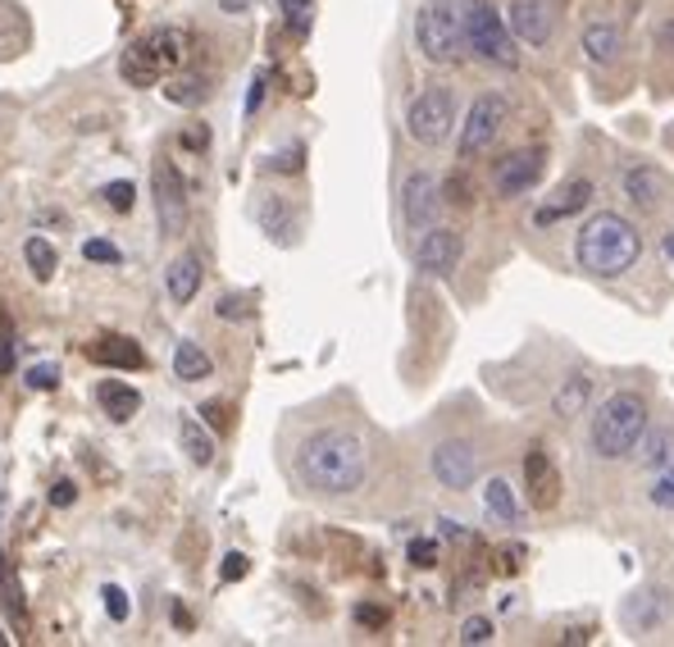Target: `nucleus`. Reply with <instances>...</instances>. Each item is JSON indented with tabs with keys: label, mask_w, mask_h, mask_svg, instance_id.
I'll list each match as a JSON object with an SVG mask.
<instances>
[{
	"label": "nucleus",
	"mask_w": 674,
	"mask_h": 647,
	"mask_svg": "<svg viewBox=\"0 0 674 647\" xmlns=\"http://www.w3.org/2000/svg\"><path fill=\"white\" fill-rule=\"evenodd\" d=\"M656 42H661V46H665V51H674V19H670V23H661V27H656Z\"/></svg>",
	"instance_id": "3c124183"
},
{
	"label": "nucleus",
	"mask_w": 674,
	"mask_h": 647,
	"mask_svg": "<svg viewBox=\"0 0 674 647\" xmlns=\"http://www.w3.org/2000/svg\"><path fill=\"white\" fill-rule=\"evenodd\" d=\"M661 252H665V260H670V265H674V228H670V233H665V237H661Z\"/></svg>",
	"instance_id": "603ef678"
},
{
	"label": "nucleus",
	"mask_w": 674,
	"mask_h": 647,
	"mask_svg": "<svg viewBox=\"0 0 674 647\" xmlns=\"http://www.w3.org/2000/svg\"><path fill=\"white\" fill-rule=\"evenodd\" d=\"M588 397H593L588 375H565V379H561V388L551 392V415H557V420H574V415H584V411H588Z\"/></svg>",
	"instance_id": "6ab92c4d"
},
{
	"label": "nucleus",
	"mask_w": 674,
	"mask_h": 647,
	"mask_svg": "<svg viewBox=\"0 0 674 647\" xmlns=\"http://www.w3.org/2000/svg\"><path fill=\"white\" fill-rule=\"evenodd\" d=\"M442 201H447V205H474V182H470L465 174H451V178L442 182Z\"/></svg>",
	"instance_id": "2f4dec72"
},
{
	"label": "nucleus",
	"mask_w": 674,
	"mask_h": 647,
	"mask_svg": "<svg viewBox=\"0 0 674 647\" xmlns=\"http://www.w3.org/2000/svg\"><path fill=\"white\" fill-rule=\"evenodd\" d=\"M438 525H442L447 538H465V529H461V525H451V520H438Z\"/></svg>",
	"instance_id": "864d4df0"
},
{
	"label": "nucleus",
	"mask_w": 674,
	"mask_h": 647,
	"mask_svg": "<svg viewBox=\"0 0 674 647\" xmlns=\"http://www.w3.org/2000/svg\"><path fill=\"white\" fill-rule=\"evenodd\" d=\"M269 169H273V174H301V169H305V146L296 142V146L279 150V156H269Z\"/></svg>",
	"instance_id": "f704fd0d"
},
{
	"label": "nucleus",
	"mask_w": 674,
	"mask_h": 647,
	"mask_svg": "<svg viewBox=\"0 0 674 647\" xmlns=\"http://www.w3.org/2000/svg\"><path fill=\"white\" fill-rule=\"evenodd\" d=\"M260 101H265V78H256V82H251V97H247V114H256V110H260Z\"/></svg>",
	"instance_id": "8fccbe9b"
},
{
	"label": "nucleus",
	"mask_w": 674,
	"mask_h": 647,
	"mask_svg": "<svg viewBox=\"0 0 674 647\" xmlns=\"http://www.w3.org/2000/svg\"><path fill=\"white\" fill-rule=\"evenodd\" d=\"M247 570H251V561L241 557V551H228V557H224V570H220V579H224V583H237V579H247Z\"/></svg>",
	"instance_id": "37998d69"
},
{
	"label": "nucleus",
	"mask_w": 674,
	"mask_h": 647,
	"mask_svg": "<svg viewBox=\"0 0 674 647\" xmlns=\"http://www.w3.org/2000/svg\"><path fill=\"white\" fill-rule=\"evenodd\" d=\"M101 197H105V205H114L119 214H124V210H133V201H137V188H133L128 178H119V182H110V188H105Z\"/></svg>",
	"instance_id": "e433bc0d"
},
{
	"label": "nucleus",
	"mask_w": 674,
	"mask_h": 647,
	"mask_svg": "<svg viewBox=\"0 0 674 647\" xmlns=\"http://www.w3.org/2000/svg\"><path fill=\"white\" fill-rule=\"evenodd\" d=\"M23 265H27V274H33L37 283H46L50 274H55V265H59V256H55V246H50L46 237L33 233V237L23 242Z\"/></svg>",
	"instance_id": "c85d7f7f"
},
{
	"label": "nucleus",
	"mask_w": 674,
	"mask_h": 647,
	"mask_svg": "<svg viewBox=\"0 0 674 647\" xmlns=\"http://www.w3.org/2000/svg\"><path fill=\"white\" fill-rule=\"evenodd\" d=\"M438 210H442L438 178L428 174V169L406 174V182H402V220H406V228H415V233L434 228L438 224Z\"/></svg>",
	"instance_id": "f8f14e48"
},
{
	"label": "nucleus",
	"mask_w": 674,
	"mask_h": 647,
	"mask_svg": "<svg viewBox=\"0 0 674 647\" xmlns=\"http://www.w3.org/2000/svg\"><path fill=\"white\" fill-rule=\"evenodd\" d=\"M201 279H205V269H201V260H196L192 252L173 256L169 269H165V292H169V301H173V305H188V301L201 292Z\"/></svg>",
	"instance_id": "dca6fc26"
},
{
	"label": "nucleus",
	"mask_w": 674,
	"mask_h": 647,
	"mask_svg": "<svg viewBox=\"0 0 674 647\" xmlns=\"http://www.w3.org/2000/svg\"><path fill=\"white\" fill-rule=\"evenodd\" d=\"M620 46H625V37H620L616 23H588L584 27V51H588V59H597V65H610V59L620 55Z\"/></svg>",
	"instance_id": "393cba45"
},
{
	"label": "nucleus",
	"mask_w": 674,
	"mask_h": 647,
	"mask_svg": "<svg viewBox=\"0 0 674 647\" xmlns=\"http://www.w3.org/2000/svg\"><path fill=\"white\" fill-rule=\"evenodd\" d=\"M525 488H529V506L533 511H551L561 502V475H557V466H551L547 447H533L525 456Z\"/></svg>",
	"instance_id": "ddd939ff"
},
{
	"label": "nucleus",
	"mask_w": 674,
	"mask_h": 647,
	"mask_svg": "<svg viewBox=\"0 0 674 647\" xmlns=\"http://www.w3.org/2000/svg\"><path fill=\"white\" fill-rule=\"evenodd\" d=\"M456 129V97L451 87H424L406 110V133L419 146H442Z\"/></svg>",
	"instance_id": "423d86ee"
},
{
	"label": "nucleus",
	"mask_w": 674,
	"mask_h": 647,
	"mask_svg": "<svg viewBox=\"0 0 674 647\" xmlns=\"http://www.w3.org/2000/svg\"><path fill=\"white\" fill-rule=\"evenodd\" d=\"M10 369H14V324L0 311V375H10Z\"/></svg>",
	"instance_id": "58836bf2"
},
{
	"label": "nucleus",
	"mask_w": 674,
	"mask_h": 647,
	"mask_svg": "<svg viewBox=\"0 0 674 647\" xmlns=\"http://www.w3.org/2000/svg\"><path fill=\"white\" fill-rule=\"evenodd\" d=\"M620 188H625V197H629L638 210H656L661 197H665V182H661V174H656L652 165H629V169L620 174Z\"/></svg>",
	"instance_id": "f3484780"
},
{
	"label": "nucleus",
	"mask_w": 674,
	"mask_h": 647,
	"mask_svg": "<svg viewBox=\"0 0 674 647\" xmlns=\"http://www.w3.org/2000/svg\"><path fill=\"white\" fill-rule=\"evenodd\" d=\"M638 256H642V233L616 210L593 214L574 237V260L597 279H620L638 265Z\"/></svg>",
	"instance_id": "f03ea898"
},
{
	"label": "nucleus",
	"mask_w": 674,
	"mask_h": 647,
	"mask_svg": "<svg viewBox=\"0 0 674 647\" xmlns=\"http://www.w3.org/2000/svg\"><path fill=\"white\" fill-rule=\"evenodd\" d=\"M506 114H510V105H506L502 91H483V97H474V105L461 123V137H456L461 160H474V156H483V150H493V142L506 129Z\"/></svg>",
	"instance_id": "0eeeda50"
},
{
	"label": "nucleus",
	"mask_w": 674,
	"mask_h": 647,
	"mask_svg": "<svg viewBox=\"0 0 674 647\" xmlns=\"http://www.w3.org/2000/svg\"><path fill=\"white\" fill-rule=\"evenodd\" d=\"M173 625H178V629H188V625H192V615L182 611V606H173Z\"/></svg>",
	"instance_id": "5fc2aeb1"
},
{
	"label": "nucleus",
	"mask_w": 674,
	"mask_h": 647,
	"mask_svg": "<svg viewBox=\"0 0 674 647\" xmlns=\"http://www.w3.org/2000/svg\"><path fill=\"white\" fill-rule=\"evenodd\" d=\"M510 33L525 46H547L551 42V5L547 0H510Z\"/></svg>",
	"instance_id": "4468645a"
},
{
	"label": "nucleus",
	"mask_w": 674,
	"mask_h": 647,
	"mask_svg": "<svg viewBox=\"0 0 674 647\" xmlns=\"http://www.w3.org/2000/svg\"><path fill=\"white\" fill-rule=\"evenodd\" d=\"M142 42H146L150 55H156V65H160L165 74L178 69V65H182V55H188V42H182L178 27H156V33H146Z\"/></svg>",
	"instance_id": "b1692460"
},
{
	"label": "nucleus",
	"mask_w": 674,
	"mask_h": 647,
	"mask_svg": "<svg viewBox=\"0 0 674 647\" xmlns=\"http://www.w3.org/2000/svg\"><path fill=\"white\" fill-rule=\"evenodd\" d=\"M178 443H182V451H188L192 466H210L214 460V434L201 428V420H192V415L178 424Z\"/></svg>",
	"instance_id": "a878e982"
},
{
	"label": "nucleus",
	"mask_w": 674,
	"mask_h": 647,
	"mask_svg": "<svg viewBox=\"0 0 674 647\" xmlns=\"http://www.w3.org/2000/svg\"><path fill=\"white\" fill-rule=\"evenodd\" d=\"M642 434H648V402L638 392L620 388L610 392L606 402L593 411V424H588V443L602 460H625L638 451Z\"/></svg>",
	"instance_id": "7ed1b4c3"
},
{
	"label": "nucleus",
	"mask_w": 674,
	"mask_h": 647,
	"mask_svg": "<svg viewBox=\"0 0 674 647\" xmlns=\"http://www.w3.org/2000/svg\"><path fill=\"white\" fill-rule=\"evenodd\" d=\"M356 621H360L364 629H383V625H387V611H383V606H356Z\"/></svg>",
	"instance_id": "de8ad7c7"
},
{
	"label": "nucleus",
	"mask_w": 674,
	"mask_h": 647,
	"mask_svg": "<svg viewBox=\"0 0 674 647\" xmlns=\"http://www.w3.org/2000/svg\"><path fill=\"white\" fill-rule=\"evenodd\" d=\"M210 369H214V360H210L196 343H178V347H173V375H178L182 383H201V379H210Z\"/></svg>",
	"instance_id": "bb28decb"
},
{
	"label": "nucleus",
	"mask_w": 674,
	"mask_h": 647,
	"mask_svg": "<svg viewBox=\"0 0 674 647\" xmlns=\"http://www.w3.org/2000/svg\"><path fill=\"white\" fill-rule=\"evenodd\" d=\"M493 621L487 615H470V621L461 625V643H470V647H479V643H493Z\"/></svg>",
	"instance_id": "4c0bfd02"
},
{
	"label": "nucleus",
	"mask_w": 674,
	"mask_h": 647,
	"mask_svg": "<svg viewBox=\"0 0 674 647\" xmlns=\"http://www.w3.org/2000/svg\"><path fill=\"white\" fill-rule=\"evenodd\" d=\"M428 466H434V479L451 492H465L474 479H479V451L470 438H442L428 456Z\"/></svg>",
	"instance_id": "9d476101"
},
{
	"label": "nucleus",
	"mask_w": 674,
	"mask_h": 647,
	"mask_svg": "<svg viewBox=\"0 0 674 647\" xmlns=\"http://www.w3.org/2000/svg\"><path fill=\"white\" fill-rule=\"evenodd\" d=\"M588 201H593V182H588V178H570L565 188L557 192V201L538 210V224H557V220H570V214H578V210H584Z\"/></svg>",
	"instance_id": "a211bd4d"
},
{
	"label": "nucleus",
	"mask_w": 674,
	"mask_h": 647,
	"mask_svg": "<svg viewBox=\"0 0 674 647\" xmlns=\"http://www.w3.org/2000/svg\"><path fill=\"white\" fill-rule=\"evenodd\" d=\"M461 23H465V46L497 69H519V42L510 23L497 14L493 0H461Z\"/></svg>",
	"instance_id": "39448f33"
},
{
	"label": "nucleus",
	"mask_w": 674,
	"mask_h": 647,
	"mask_svg": "<svg viewBox=\"0 0 674 647\" xmlns=\"http://www.w3.org/2000/svg\"><path fill=\"white\" fill-rule=\"evenodd\" d=\"M210 142V133L201 129V123H196V129H188V133H182V146H192V150H201Z\"/></svg>",
	"instance_id": "09e8293b"
},
{
	"label": "nucleus",
	"mask_w": 674,
	"mask_h": 647,
	"mask_svg": "<svg viewBox=\"0 0 674 647\" xmlns=\"http://www.w3.org/2000/svg\"><path fill=\"white\" fill-rule=\"evenodd\" d=\"M465 260V237L456 233V228H424L419 246H415V269L424 274V279H451L456 269H461Z\"/></svg>",
	"instance_id": "1a4fd4ad"
},
{
	"label": "nucleus",
	"mask_w": 674,
	"mask_h": 647,
	"mask_svg": "<svg viewBox=\"0 0 674 647\" xmlns=\"http://www.w3.org/2000/svg\"><path fill=\"white\" fill-rule=\"evenodd\" d=\"M97 402L105 406V415H110L114 424H128V420L142 411V392L128 388V383H119V379H105V383L97 388Z\"/></svg>",
	"instance_id": "412c9836"
},
{
	"label": "nucleus",
	"mask_w": 674,
	"mask_h": 647,
	"mask_svg": "<svg viewBox=\"0 0 674 647\" xmlns=\"http://www.w3.org/2000/svg\"><path fill=\"white\" fill-rule=\"evenodd\" d=\"M370 475V451H364V438L351 434V428H315L311 438L296 447V479L319 492V498H347L356 492Z\"/></svg>",
	"instance_id": "f257e3e1"
},
{
	"label": "nucleus",
	"mask_w": 674,
	"mask_h": 647,
	"mask_svg": "<svg viewBox=\"0 0 674 647\" xmlns=\"http://www.w3.org/2000/svg\"><path fill=\"white\" fill-rule=\"evenodd\" d=\"M87 356L97 360V365H110V369H128V375H137V369H146V352L133 343V337H124V333L97 337V343L87 347Z\"/></svg>",
	"instance_id": "2eb2a0df"
},
{
	"label": "nucleus",
	"mask_w": 674,
	"mask_h": 647,
	"mask_svg": "<svg viewBox=\"0 0 674 647\" xmlns=\"http://www.w3.org/2000/svg\"><path fill=\"white\" fill-rule=\"evenodd\" d=\"M547 174V150H510V156H502L493 165V192L497 197H525L533 192L538 182Z\"/></svg>",
	"instance_id": "9b49d317"
},
{
	"label": "nucleus",
	"mask_w": 674,
	"mask_h": 647,
	"mask_svg": "<svg viewBox=\"0 0 674 647\" xmlns=\"http://www.w3.org/2000/svg\"><path fill=\"white\" fill-rule=\"evenodd\" d=\"M519 566H525V547H502L493 557V575H502V579L519 575Z\"/></svg>",
	"instance_id": "ea45409f"
},
{
	"label": "nucleus",
	"mask_w": 674,
	"mask_h": 647,
	"mask_svg": "<svg viewBox=\"0 0 674 647\" xmlns=\"http://www.w3.org/2000/svg\"><path fill=\"white\" fill-rule=\"evenodd\" d=\"M78 502V488L69 483V479H59L55 488H50V506H59V511H65V506H74Z\"/></svg>",
	"instance_id": "49530a36"
},
{
	"label": "nucleus",
	"mask_w": 674,
	"mask_h": 647,
	"mask_svg": "<svg viewBox=\"0 0 674 647\" xmlns=\"http://www.w3.org/2000/svg\"><path fill=\"white\" fill-rule=\"evenodd\" d=\"M256 220H260V228H265L273 242H292V237H296V214L288 210L283 197H265L260 210H256Z\"/></svg>",
	"instance_id": "5701e85b"
},
{
	"label": "nucleus",
	"mask_w": 674,
	"mask_h": 647,
	"mask_svg": "<svg viewBox=\"0 0 674 647\" xmlns=\"http://www.w3.org/2000/svg\"><path fill=\"white\" fill-rule=\"evenodd\" d=\"M483 506H487V515H493L497 525H515V520H519L515 492H510L506 479H487V488H483Z\"/></svg>",
	"instance_id": "cd10ccee"
},
{
	"label": "nucleus",
	"mask_w": 674,
	"mask_h": 647,
	"mask_svg": "<svg viewBox=\"0 0 674 647\" xmlns=\"http://www.w3.org/2000/svg\"><path fill=\"white\" fill-rule=\"evenodd\" d=\"M279 10H283V23L292 27V37H305V33H311L315 0H279Z\"/></svg>",
	"instance_id": "c756f323"
},
{
	"label": "nucleus",
	"mask_w": 674,
	"mask_h": 647,
	"mask_svg": "<svg viewBox=\"0 0 674 647\" xmlns=\"http://www.w3.org/2000/svg\"><path fill=\"white\" fill-rule=\"evenodd\" d=\"M150 192H156V220H160V233L165 237H182L188 228V182L173 169V160H156L150 169Z\"/></svg>",
	"instance_id": "6e6552de"
},
{
	"label": "nucleus",
	"mask_w": 674,
	"mask_h": 647,
	"mask_svg": "<svg viewBox=\"0 0 674 647\" xmlns=\"http://www.w3.org/2000/svg\"><path fill=\"white\" fill-rule=\"evenodd\" d=\"M201 415H205V424H210V428H220V434H224V428L233 424V420H228V406H224V402H205V406H201Z\"/></svg>",
	"instance_id": "a18cd8bd"
},
{
	"label": "nucleus",
	"mask_w": 674,
	"mask_h": 647,
	"mask_svg": "<svg viewBox=\"0 0 674 647\" xmlns=\"http://www.w3.org/2000/svg\"><path fill=\"white\" fill-rule=\"evenodd\" d=\"M648 498H652V506L674 511V466H665V470H661V479L648 488Z\"/></svg>",
	"instance_id": "c9c22d12"
},
{
	"label": "nucleus",
	"mask_w": 674,
	"mask_h": 647,
	"mask_svg": "<svg viewBox=\"0 0 674 647\" xmlns=\"http://www.w3.org/2000/svg\"><path fill=\"white\" fill-rule=\"evenodd\" d=\"M23 383L33 388V392H55V388H59V369H55L50 360H42V365H33V369H27V375H23Z\"/></svg>",
	"instance_id": "72a5a7b5"
},
{
	"label": "nucleus",
	"mask_w": 674,
	"mask_h": 647,
	"mask_svg": "<svg viewBox=\"0 0 674 647\" xmlns=\"http://www.w3.org/2000/svg\"><path fill=\"white\" fill-rule=\"evenodd\" d=\"M411 566L434 570V566H438V543H434V538H415V543H411Z\"/></svg>",
	"instance_id": "79ce46f5"
},
{
	"label": "nucleus",
	"mask_w": 674,
	"mask_h": 647,
	"mask_svg": "<svg viewBox=\"0 0 674 647\" xmlns=\"http://www.w3.org/2000/svg\"><path fill=\"white\" fill-rule=\"evenodd\" d=\"M82 256H87L91 265H119V260H124V256H119V246L105 242V237H87V242H82Z\"/></svg>",
	"instance_id": "473e14b6"
},
{
	"label": "nucleus",
	"mask_w": 674,
	"mask_h": 647,
	"mask_svg": "<svg viewBox=\"0 0 674 647\" xmlns=\"http://www.w3.org/2000/svg\"><path fill=\"white\" fill-rule=\"evenodd\" d=\"M105 611H110V621H119V625H124L128 621V593L124 589H119V583H105Z\"/></svg>",
	"instance_id": "a19ab883"
},
{
	"label": "nucleus",
	"mask_w": 674,
	"mask_h": 647,
	"mask_svg": "<svg viewBox=\"0 0 674 647\" xmlns=\"http://www.w3.org/2000/svg\"><path fill=\"white\" fill-rule=\"evenodd\" d=\"M415 51L428 65H456L465 55V23L456 0H424L415 14Z\"/></svg>",
	"instance_id": "20e7f679"
},
{
	"label": "nucleus",
	"mask_w": 674,
	"mask_h": 647,
	"mask_svg": "<svg viewBox=\"0 0 674 647\" xmlns=\"http://www.w3.org/2000/svg\"><path fill=\"white\" fill-rule=\"evenodd\" d=\"M165 97H169L173 105H201V101L210 97V87H205L201 78H178V82L165 87Z\"/></svg>",
	"instance_id": "7c9ffc66"
},
{
	"label": "nucleus",
	"mask_w": 674,
	"mask_h": 647,
	"mask_svg": "<svg viewBox=\"0 0 674 647\" xmlns=\"http://www.w3.org/2000/svg\"><path fill=\"white\" fill-rule=\"evenodd\" d=\"M119 74H124V82L128 87H156L160 78H165V69L156 65V55L146 51V42L137 37L128 51H124V59H119Z\"/></svg>",
	"instance_id": "aec40b11"
},
{
	"label": "nucleus",
	"mask_w": 674,
	"mask_h": 647,
	"mask_svg": "<svg viewBox=\"0 0 674 647\" xmlns=\"http://www.w3.org/2000/svg\"><path fill=\"white\" fill-rule=\"evenodd\" d=\"M214 315H220V320H247L251 305H247V297H224L220 305H214Z\"/></svg>",
	"instance_id": "c03bdc74"
},
{
	"label": "nucleus",
	"mask_w": 674,
	"mask_h": 647,
	"mask_svg": "<svg viewBox=\"0 0 674 647\" xmlns=\"http://www.w3.org/2000/svg\"><path fill=\"white\" fill-rule=\"evenodd\" d=\"M638 466L642 470H665V466H674V428L665 424V428H652V434H642V443H638Z\"/></svg>",
	"instance_id": "4be33fe9"
}]
</instances>
